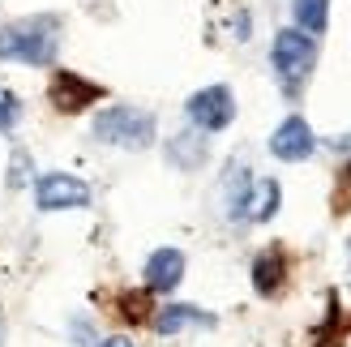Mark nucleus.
<instances>
[{
  "label": "nucleus",
  "instance_id": "nucleus-1",
  "mask_svg": "<svg viewBox=\"0 0 351 347\" xmlns=\"http://www.w3.org/2000/svg\"><path fill=\"white\" fill-rule=\"evenodd\" d=\"M60 51V17L51 13H30L17 17L0 30V60H17V64H51Z\"/></svg>",
  "mask_w": 351,
  "mask_h": 347
},
{
  "label": "nucleus",
  "instance_id": "nucleus-2",
  "mask_svg": "<svg viewBox=\"0 0 351 347\" xmlns=\"http://www.w3.org/2000/svg\"><path fill=\"white\" fill-rule=\"evenodd\" d=\"M270 64H274V77L287 95H300V86L308 82L313 64H317V43L313 34L304 30H278L274 34V47H270Z\"/></svg>",
  "mask_w": 351,
  "mask_h": 347
},
{
  "label": "nucleus",
  "instance_id": "nucleus-3",
  "mask_svg": "<svg viewBox=\"0 0 351 347\" xmlns=\"http://www.w3.org/2000/svg\"><path fill=\"white\" fill-rule=\"evenodd\" d=\"M154 129H159L154 116L142 108H103L90 125V133L103 146H120V150H146L154 142Z\"/></svg>",
  "mask_w": 351,
  "mask_h": 347
},
{
  "label": "nucleus",
  "instance_id": "nucleus-4",
  "mask_svg": "<svg viewBox=\"0 0 351 347\" xmlns=\"http://www.w3.org/2000/svg\"><path fill=\"white\" fill-rule=\"evenodd\" d=\"M184 116H189L202 133H223V129L236 120V95L227 91V86H206V91L189 95Z\"/></svg>",
  "mask_w": 351,
  "mask_h": 347
},
{
  "label": "nucleus",
  "instance_id": "nucleus-5",
  "mask_svg": "<svg viewBox=\"0 0 351 347\" xmlns=\"http://www.w3.org/2000/svg\"><path fill=\"white\" fill-rule=\"evenodd\" d=\"M34 206L39 211H86L90 206V184L69 176V171H43L34 184Z\"/></svg>",
  "mask_w": 351,
  "mask_h": 347
},
{
  "label": "nucleus",
  "instance_id": "nucleus-6",
  "mask_svg": "<svg viewBox=\"0 0 351 347\" xmlns=\"http://www.w3.org/2000/svg\"><path fill=\"white\" fill-rule=\"evenodd\" d=\"M313 150H317V137H313L304 116H287L283 125L270 133V154L283 159V163H304Z\"/></svg>",
  "mask_w": 351,
  "mask_h": 347
},
{
  "label": "nucleus",
  "instance_id": "nucleus-7",
  "mask_svg": "<svg viewBox=\"0 0 351 347\" xmlns=\"http://www.w3.org/2000/svg\"><path fill=\"white\" fill-rule=\"evenodd\" d=\"M51 103H56L60 112H82L86 103L103 99V86L99 82H86L82 73H69V69H60V73H51Z\"/></svg>",
  "mask_w": 351,
  "mask_h": 347
},
{
  "label": "nucleus",
  "instance_id": "nucleus-8",
  "mask_svg": "<svg viewBox=\"0 0 351 347\" xmlns=\"http://www.w3.org/2000/svg\"><path fill=\"white\" fill-rule=\"evenodd\" d=\"M184 279V253L180 249H154L146 257V287L150 291H171Z\"/></svg>",
  "mask_w": 351,
  "mask_h": 347
},
{
  "label": "nucleus",
  "instance_id": "nucleus-9",
  "mask_svg": "<svg viewBox=\"0 0 351 347\" xmlns=\"http://www.w3.org/2000/svg\"><path fill=\"white\" fill-rule=\"evenodd\" d=\"M283 283H287V253L283 249L257 253V262H253V287H257V296H278Z\"/></svg>",
  "mask_w": 351,
  "mask_h": 347
},
{
  "label": "nucleus",
  "instance_id": "nucleus-10",
  "mask_svg": "<svg viewBox=\"0 0 351 347\" xmlns=\"http://www.w3.org/2000/svg\"><path fill=\"white\" fill-rule=\"evenodd\" d=\"M278 202H283V189H278V180H253L249 184V198H244V219L253 223H266L278 215Z\"/></svg>",
  "mask_w": 351,
  "mask_h": 347
},
{
  "label": "nucleus",
  "instance_id": "nucleus-11",
  "mask_svg": "<svg viewBox=\"0 0 351 347\" xmlns=\"http://www.w3.org/2000/svg\"><path fill=\"white\" fill-rule=\"evenodd\" d=\"M150 322H154V331H159V335H180V331H189V326H215V318L202 313L197 304H167Z\"/></svg>",
  "mask_w": 351,
  "mask_h": 347
},
{
  "label": "nucleus",
  "instance_id": "nucleus-12",
  "mask_svg": "<svg viewBox=\"0 0 351 347\" xmlns=\"http://www.w3.org/2000/svg\"><path fill=\"white\" fill-rule=\"evenodd\" d=\"M167 159L180 167V171L202 167L206 163V137H197V133H176L171 142H167Z\"/></svg>",
  "mask_w": 351,
  "mask_h": 347
},
{
  "label": "nucleus",
  "instance_id": "nucleus-13",
  "mask_svg": "<svg viewBox=\"0 0 351 347\" xmlns=\"http://www.w3.org/2000/svg\"><path fill=\"white\" fill-rule=\"evenodd\" d=\"M291 13L304 34H326L330 26V0H291Z\"/></svg>",
  "mask_w": 351,
  "mask_h": 347
},
{
  "label": "nucleus",
  "instance_id": "nucleus-14",
  "mask_svg": "<svg viewBox=\"0 0 351 347\" xmlns=\"http://www.w3.org/2000/svg\"><path fill=\"white\" fill-rule=\"evenodd\" d=\"M26 171H30V159H26V154H13V171H9V184H13V189H22V184H26Z\"/></svg>",
  "mask_w": 351,
  "mask_h": 347
},
{
  "label": "nucleus",
  "instance_id": "nucleus-15",
  "mask_svg": "<svg viewBox=\"0 0 351 347\" xmlns=\"http://www.w3.org/2000/svg\"><path fill=\"white\" fill-rule=\"evenodd\" d=\"M99 347H133V343H129V339H125V335H112V339H103V343H99Z\"/></svg>",
  "mask_w": 351,
  "mask_h": 347
},
{
  "label": "nucleus",
  "instance_id": "nucleus-16",
  "mask_svg": "<svg viewBox=\"0 0 351 347\" xmlns=\"http://www.w3.org/2000/svg\"><path fill=\"white\" fill-rule=\"evenodd\" d=\"M0 343H5V313H0Z\"/></svg>",
  "mask_w": 351,
  "mask_h": 347
}]
</instances>
